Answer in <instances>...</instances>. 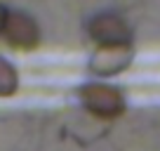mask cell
<instances>
[{"label": "cell", "instance_id": "6da1fadb", "mask_svg": "<svg viewBox=\"0 0 160 151\" xmlns=\"http://www.w3.org/2000/svg\"><path fill=\"white\" fill-rule=\"evenodd\" d=\"M78 99H80V104H82L85 111H90L92 116H97V118H104V121L120 118L127 109L125 95L115 85H108V83L92 81V83L80 85Z\"/></svg>", "mask_w": 160, "mask_h": 151}, {"label": "cell", "instance_id": "7a4b0ae2", "mask_svg": "<svg viewBox=\"0 0 160 151\" xmlns=\"http://www.w3.org/2000/svg\"><path fill=\"white\" fill-rule=\"evenodd\" d=\"M2 38L12 50L19 52H31L40 45V26L33 14L24 10H7L5 29H2Z\"/></svg>", "mask_w": 160, "mask_h": 151}, {"label": "cell", "instance_id": "3957f363", "mask_svg": "<svg viewBox=\"0 0 160 151\" xmlns=\"http://www.w3.org/2000/svg\"><path fill=\"white\" fill-rule=\"evenodd\" d=\"M134 59V47L132 43L127 45H99V50L90 57L87 71L97 78H111L127 69Z\"/></svg>", "mask_w": 160, "mask_h": 151}, {"label": "cell", "instance_id": "277c9868", "mask_svg": "<svg viewBox=\"0 0 160 151\" xmlns=\"http://www.w3.org/2000/svg\"><path fill=\"white\" fill-rule=\"evenodd\" d=\"M87 35L97 45H127L132 43V29L115 12L94 14L87 24Z\"/></svg>", "mask_w": 160, "mask_h": 151}, {"label": "cell", "instance_id": "5b68a950", "mask_svg": "<svg viewBox=\"0 0 160 151\" xmlns=\"http://www.w3.org/2000/svg\"><path fill=\"white\" fill-rule=\"evenodd\" d=\"M19 90V73L14 64L0 55V97H12Z\"/></svg>", "mask_w": 160, "mask_h": 151}, {"label": "cell", "instance_id": "8992f818", "mask_svg": "<svg viewBox=\"0 0 160 151\" xmlns=\"http://www.w3.org/2000/svg\"><path fill=\"white\" fill-rule=\"evenodd\" d=\"M5 19H7V7L0 5V38H2V29H5Z\"/></svg>", "mask_w": 160, "mask_h": 151}]
</instances>
